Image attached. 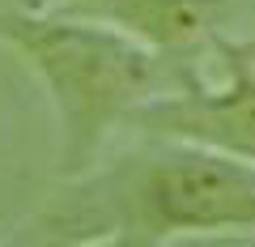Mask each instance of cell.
Instances as JSON below:
<instances>
[{
    "mask_svg": "<svg viewBox=\"0 0 255 247\" xmlns=\"http://www.w3.org/2000/svg\"><path fill=\"white\" fill-rule=\"evenodd\" d=\"M0 47L34 68L60 128V175L98 171L111 132L128 128L149 98L174 85V68L136 38L102 21L68 17L43 4H0Z\"/></svg>",
    "mask_w": 255,
    "mask_h": 247,
    "instance_id": "6da1fadb",
    "label": "cell"
},
{
    "mask_svg": "<svg viewBox=\"0 0 255 247\" xmlns=\"http://www.w3.org/2000/svg\"><path fill=\"white\" fill-rule=\"evenodd\" d=\"M98 192L107 235H145L157 243L187 235H255V166L183 141H153L107 171L81 175Z\"/></svg>",
    "mask_w": 255,
    "mask_h": 247,
    "instance_id": "7a4b0ae2",
    "label": "cell"
},
{
    "mask_svg": "<svg viewBox=\"0 0 255 247\" xmlns=\"http://www.w3.org/2000/svg\"><path fill=\"white\" fill-rule=\"evenodd\" d=\"M209 60L217 64V77L179 68L174 85L149 98L128 128L149 141L204 145L255 166V47L226 34Z\"/></svg>",
    "mask_w": 255,
    "mask_h": 247,
    "instance_id": "3957f363",
    "label": "cell"
},
{
    "mask_svg": "<svg viewBox=\"0 0 255 247\" xmlns=\"http://www.w3.org/2000/svg\"><path fill=\"white\" fill-rule=\"evenodd\" d=\"M38 4L68 17L102 21L162 55L179 73V68H200L204 55L217 51L230 13L243 0H38Z\"/></svg>",
    "mask_w": 255,
    "mask_h": 247,
    "instance_id": "277c9868",
    "label": "cell"
},
{
    "mask_svg": "<svg viewBox=\"0 0 255 247\" xmlns=\"http://www.w3.org/2000/svg\"><path fill=\"white\" fill-rule=\"evenodd\" d=\"M115 247H166V243L145 239V235H115Z\"/></svg>",
    "mask_w": 255,
    "mask_h": 247,
    "instance_id": "5b68a950",
    "label": "cell"
},
{
    "mask_svg": "<svg viewBox=\"0 0 255 247\" xmlns=\"http://www.w3.org/2000/svg\"><path fill=\"white\" fill-rule=\"evenodd\" d=\"M13 4H38V0H13Z\"/></svg>",
    "mask_w": 255,
    "mask_h": 247,
    "instance_id": "8992f818",
    "label": "cell"
}]
</instances>
